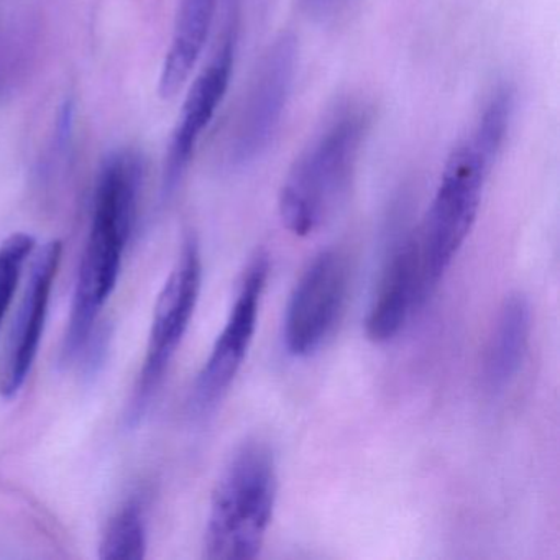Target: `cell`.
<instances>
[{"instance_id":"cell-1","label":"cell","mask_w":560,"mask_h":560,"mask_svg":"<svg viewBox=\"0 0 560 560\" xmlns=\"http://www.w3.org/2000/svg\"><path fill=\"white\" fill-rule=\"evenodd\" d=\"M514 101L513 88H497L470 132L445 162L434 199L416 231L431 293L474 229L485 185L510 132Z\"/></svg>"},{"instance_id":"cell-2","label":"cell","mask_w":560,"mask_h":560,"mask_svg":"<svg viewBox=\"0 0 560 560\" xmlns=\"http://www.w3.org/2000/svg\"><path fill=\"white\" fill-rule=\"evenodd\" d=\"M143 163L136 152L107 156L97 178L90 235L81 257L71 316L65 334V363L83 357L104 304L114 293L124 252L132 237L142 188Z\"/></svg>"},{"instance_id":"cell-3","label":"cell","mask_w":560,"mask_h":560,"mask_svg":"<svg viewBox=\"0 0 560 560\" xmlns=\"http://www.w3.org/2000/svg\"><path fill=\"white\" fill-rule=\"evenodd\" d=\"M372 124L369 107L347 106L294 160L278 199L281 222L291 234H314L346 201Z\"/></svg>"},{"instance_id":"cell-4","label":"cell","mask_w":560,"mask_h":560,"mask_svg":"<svg viewBox=\"0 0 560 560\" xmlns=\"http://www.w3.org/2000/svg\"><path fill=\"white\" fill-rule=\"evenodd\" d=\"M277 494L273 452L264 442L248 441L232 455L212 491L206 559H255L267 539Z\"/></svg>"},{"instance_id":"cell-5","label":"cell","mask_w":560,"mask_h":560,"mask_svg":"<svg viewBox=\"0 0 560 560\" xmlns=\"http://www.w3.org/2000/svg\"><path fill=\"white\" fill-rule=\"evenodd\" d=\"M202 261L195 234L183 238L178 260L160 291L139 380L127 405L126 422L137 428L149 415L176 350L185 339L201 293Z\"/></svg>"},{"instance_id":"cell-6","label":"cell","mask_w":560,"mask_h":560,"mask_svg":"<svg viewBox=\"0 0 560 560\" xmlns=\"http://www.w3.org/2000/svg\"><path fill=\"white\" fill-rule=\"evenodd\" d=\"M298 60L300 45L291 32L278 35L261 55L232 127V165H254L270 149L293 93Z\"/></svg>"},{"instance_id":"cell-7","label":"cell","mask_w":560,"mask_h":560,"mask_svg":"<svg viewBox=\"0 0 560 560\" xmlns=\"http://www.w3.org/2000/svg\"><path fill=\"white\" fill-rule=\"evenodd\" d=\"M350 290L349 257L337 248L317 254L288 301L283 340L298 359L316 353L342 319Z\"/></svg>"},{"instance_id":"cell-8","label":"cell","mask_w":560,"mask_h":560,"mask_svg":"<svg viewBox=\"0 0 560 560\" xmlns=\"http://www.w3.org/2000/svg\"><path fill=\"white\" fill-rule=\"evenodd\" d=\"M268 275L270 261L267 255L258 254L245 270L234 306L192 385L189 406L196 416L211 412L241 372L257 330Z\"/></svg>"},{"instance_id":"cell-9","label":"cell","mask_w":560,"mask_h":560,"mask_svg":"<svg viewBox=\"0 0 560 560\" xmlns=\"http://www.w3.org/2000/svg\"><path fill=\"white\" fill-rule=\"evenodd\" d=\"M63 244L51 241L35 255L27 287L0 353V396L14 398L31 375L47 323L48 304L61 264Z\"/></svg>"},{"instance_id":"cell-10","label":"cell","mask_w":560,"mask_h":560,"mask_svg":"<svg viewBox=\"0 0 560 560\" xmlns=\"http://www.w3.org/2000/svg\"><path fill=\"white\" fill-rule=\"evenodd\" d=\"M429 294L418 232H411L392 245L380 271L365 319L369 339L375 343L395 339Z\"/></svg>"},{"instance_id":"cell-11","label":"cell","mask_w":560,"mask_h":560,"mask_svg":"<svg viewBox=\"0 0 560 560\" xmlns=\"http://www.w3.org/2000/svg\"><path fill=\"white\" fill-rule=\"evenodd\" d=\"M235 31L229 27L221 47L215 51L208 67L196 78L183 104L178 124L172 136L166 155L163 196L170 198L185 178L186 170L195 155L198 140L208 129L215 110L224 101L234 73Z\"/></svg>"},{"instance_id":"cell-12","label":"cell","mask_w":560,"mask_h":560,"mask_svg":"<svg viewBox=\"0 0 560 560\" xmlns=\"http://www.w3.org/2000/svg\"><path fill=\"white\" fill-rule=\"evenodd\" d=\"M533 311L524 294L513 293L498 310L485 346L481 376L490 392H503L520 375L529 349Z\"/></svg>"},{"instance_id":"cell-13","label":"cell","mask_w":560,"mask_h":560,"mask_svg":"<svg viewBox=\"0 0 560 560\" xmlns=\"http://www.w3.org/2000/svg\"><path fill=\"white\" fill-rule=\"evenodd\" d=\"M218 0H182L172 44L159 81V94L172 100L182 93L195 71L214 21Z\"/></svg>"},{"instance_id":"cell-14","label":"cell","mask_w":560,"mask_h":560,"mask_svg":"<svg viewBox=\"0 0 560 560\" xmlns=\"http://www.w3.org/2000/svg\"><path fill=\"white\" fill-rule=\"evenodd\" d=\"M147 552V529L142 506L132 500L107 523L100 542L103 560H142Z\"/></svg>"},{"instance_id":"cell-15","label":"cell","mask_w":560,"mask_h":560,"mask_svg":"<svg viewBox=\"0 0 560 560\" xmlns=\"http://www.w3.org/2000/svg\"><path fill=\"white\" fill-rule=\"evenodd\" d=\"M35 245V237L24 232L12 234L0 244V326L11 307L25 261L34 254Z\"/></svg>"},{"instance_id":"cell-16","label":"cell","mask_w":560,"mask_h":560,"mask_svg":"<svg viewBox=\"0 0 560 560\" xmlns=\"http://www.w3.org/2000/svg\"><path fill=\"white\" fill-rule=\"evenodd\" d=\"M349 2L350 0H300L303 11L311 18L319 19V21L339 14Z\"/></svg>"}]
</instances>
